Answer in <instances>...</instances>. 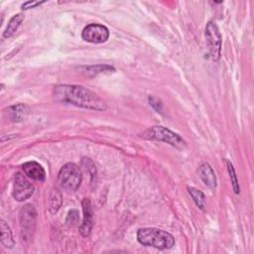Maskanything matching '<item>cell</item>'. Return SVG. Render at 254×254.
<instances>
[{"instance_id":"cell-1","label":"cell","mask_w":254,"mask_h":254,"mask_svg":"<svg viewBox=\"0 0 254 254\" xmlns=\"http://www.w3.org/2000/svg\"><path fill=\"white\" fill-rule=\"evenodd\" d=\"M54 94L57 100L82 108L96 111H104L107 108V105L102 98L92 90L82 85H57L54 88Z\"/></svg>"},{"instance_id":"cell-2","label":"cell","mask_w":254,"mask_h":254,"mask_svg":"<svg viewBox=\"0 0 254 254\" xmlns=\"http://www.w3.org/2000/svg\"><path fill=\"white\" fill-rule=\"evenodd\" d=\"M138 241L145 246L160 250L170 249L175 244V238L169 232L157 228H141L137 232Z\"/></svg>"},{"instance_id":"cell-3","label":"cell","mask_w":254,"mask_h":254,"mask_svg":"<svg viewBox=\"0 0 254 254\" xmlns=\"http://www.w3.org/2000/svg\"><path fill=\"white\" fill-rule=\"evenodd\" d=\"M83 176L80 168L74 163H68L59 172L58 183L62 189L68 192L77 191L82 184Z\"/></svg>"},{"instance_id":"cell-4","label":"cell","mask_w":254,"mask_h":254,"mask_svg":"<svg viewBox=\"0 0 254 254\" xmlns=\"http://www.w3.org/2000/svg\"><path fill=\"white\" fill-rule=\"evenodd\" d=\"M144 137L147 139L166 142L173 147H176L177 149H184L186 147V142L180 135L172 132L163 126L152 127L151 129L144 133Z\"/></svg>"},{"instance_id":"cell-5","label":"cell","mask_w":254,"mask_h":254,"mask_svg":"<svg viewBox=\"0 0 254 254\" xmlns=\"http://www.w3.org/2000/svg\"><path fill=\"white\" fill-rule=\"evenodd\" d=\"M37 212L33 206L26 205L20 211V228L23 241L31 240L36 227Z\"/></svg>"},{"instance_id":"cell-6","label":"cell","mask_w":254,"mask_h":254,"mask_svg":"<svg viewBox=\"0 0 254 254\" xmlns=\"http://www.w3.org/2000/svg\"><path fill=\"white\" fill-rule=\"evenodd\" d=\"M206 39L209 48V55L212 61H217L220 58L221 36L216 24L212 21L209 22L206 28Z\"/></svg>"},{"instance_id":"cell-7","label":"cell","mask_w":254,"mask_h":254,"mask_svg":"<svg viewBox=\"0 0 254 254\" xmlns=\"http://www.w3.org/2000/svg\"><path fill=\"white\" fill-rule=\"evenodd\" d=\"M109 31L108 29L100 24H89L85 27L82 33V38L88 43L101 44L108 40Z\"/></svg>"},{"instance_id":"cell-8","label":"cell","mask_w":254,"mask_h":254,"mask_svg":"<svg viewBox=\"0 0 254 254\" xmlns=\"http://www.w3.org/2000/svg\"><path fill=\"white\" fill-rule=\"evenodd\" d=\"M34 194V186L20 173H17L14 178L12 195L18 202L28 200Z\"/></svg>"},{"instance_id":"cell-9","label":"cell","mask_w":254,"mask_h":254,"mask_svg":"<svg viewBox=\"0 0 254 254\" xmlns=\"http://www.w3.org/2000/svg\"><path fill=\"white\" fill-rule=\"evenodd\" d=\"M83 211H84V221L80 227V232L84 237L89 236L92 228V208L89 199L85 198L83 200Z\"/></svg>"},{"instance_id":"cell-10","label":"cell","mask_w":254,"mask_h":254,"mask_svg":"<svg viewBox=\"0 0 254 254\" xmlns=\"http://www.w3.org/2000/svg\"><path fill=\"white\" fill-rule=\"evenodd\" d=\"M22 168H23L24 174L32 180L43 182L46 179V172L44 168L35 161L25 163L22 166Z\"/></svg>"},{"instance_id":"cell-11","label":"cell","mask_w":254,"mask_h":254,"mask_svg":"<svg viewBox=\"0 0 254 254\" xmlns=\"http://www.w3.org/2000/svg\"><path fill=\"white\" fill-rule=\"evenodd\" d=\"M199 175L207 187L210 189H214L216 187V177L212 168L208 163H204L200 166Z\"/></svg>"},{"instance_id":"cell-12","label":"cell","mask_w":254,"mask_h":254,"mask_svg":"<svg viewBox=\"0 0 254 254\" xmlns=\"http://www.w3.org/2000/svg\"><path fill=\"white\" fill-rule=\"evenodd\" d=\"M29 112V108L24 104H17L13 105L8 108V114L10 117V120L14 122H20L23 121Z\"/></svg>"},{"instance_id":"cell-13","label":"cell","mask_w":254,"mask_h":254,"mask_svg":"<svg viewBox=\"0 0 254 254\" xmlns=\"http://www.w3.org/2000/svg\"><path fill=\"white\" fill-rule=\"evenodd\" d=\"M0 229H1V244H2V246H4L5 248H12L15 244L13 235H12V231H11L10 227L8 226V224L4 220L0 221Z\"/></svg>"},{"instance_id":"cell-14","label":"cell","mask_w":254,"mask_h":254,"mask_svg":"<svg viewBox=\"0 0 254 254\" xmlns=\"http://www.w3.org/2000/svg\"><path fill=\"white\" fill-rule=\"evenodd\" d=\"M23 20H24L23 14H16V15H14L10 19V21H9V23H8L6 29H5V31L3 33V37L4 38L12 37L15 34V32L18 30V28L20 27V25L23 22Z\"/></svg>"},{"instance_id":"cell-15","label":"cell","mask_w":254,"mask_h":254,"mask_svg":"<svg viewBox=\"0 0 254 254\" xmlns=\"http://www.w3.org/2000/svg\"><path fill=\"white\" fill-rule=\"evenodd\" d=\"M188 192L191 195V197L193 198L195 204L201 209V210H205L206 209V198L203 192H201L200 190L193 188V187H188Z\"/></svg>"},{"instance_id":"cell-16","label":"cell","mask_w":254,"mask_h":254,"mask_svg":"<svg viewBox=\"0 0 254 254\" xmlns=\"http://www.w3.org/2000/svg\"><path fill=\"white\" fill-rule=\"evenodd\" d=\"M62 205V196H61V193L59 192V190L57 189H54L53 192L51 193V196H50V207H49V210L52 213L54 212H57L58 210L60 209Z\"/></svg>"},{"instance_id":"cell-17","label":"cell","mask_w":254,"mask_h":254,"mask_svg":"<svg viewBox=\"0 0 254 254\" xmlns=\"http://www.w3.org/2000/svg\"><path fill=\"white\" fill-rule=\"evenodd\" d=\"M226 166H227V170L229 173V177L232 183V187H233V191L235 194H239V185H238V180L236 177V173L235 170L232 166V164L229 161H226Z\"/></svg>"},{"instance_id":"cell-18","label":"cell","mask_w":254,"mask_h":254,"mask_svg":"<svg viewBox=\"0 0 254 254\" xmlns=\"http://www.w3.org/2000/svg\"><path fill=\"white\" fill-rule=\"evenodd\" d=\"M110 71H114V69L110 66H102V65H98V66H92V67H87L86 68V73L88 74H99V73H104V72H110Z\"/></svg>"},{"instance_id":"cell-19","label":"cell","mask_w":254,"mask_h":254,"mask_svg":"<svg viewBox=\"0 0 254 254\" xmlns=\"http://www.w3.org/2000/svg\"><path fill=\"white\" fill-rule=\"evenodd\" d=\"M83 165L85 166V168L86 169V171H88V173L90 174V176L92 178H94L96 176V168L93 164V162L90 160V159H86V158H84L83 160Z\"/></svg>"},{"instance_id":"cell-20","label":"cell","mask_w":254,"mask_h":254,"mask_svg":"<svg viewBox=\"0 0 254 254\" xmlns=\"http://www.w3.org/2000/svg\"><path fill=\"white\" fill-rule=\"evenodd\" d=\"M79 212L77 210H72L69 212V214L67 216V219H66V222L68 224H76L78 221H79Z\"/></svg>"},{"instance_id":"cell-21","label":"cell","mask_w":254,"mask_h":254,"mask_svg":"<svg viewBox=\"0 0 254 254\" xmlns=\"http://www.w3.org/2000/svg\"><path fill=\"white\" fill-rule=\"evenodd\" d=\"M149 102H150V105L157 111V112H162V103H161V100L158 99L157 97L155 96H149Z\"/></svg>"},{"instance_id":"cell-22","label":"cell","mask_w":254,"mask_h":254,"mask_svg":"<svg viewBox=\"0 0 254 254\" xmlns=\"http://www.w3.org/2000/svg\"><path fill=\"white\" fill-rule=\"evenodd\" d=\"M43 3H45V1H28V2H25L22 5V9L27 10V9H30V8H35L37 6H40Z\"/></svg>"}]
</instances>
